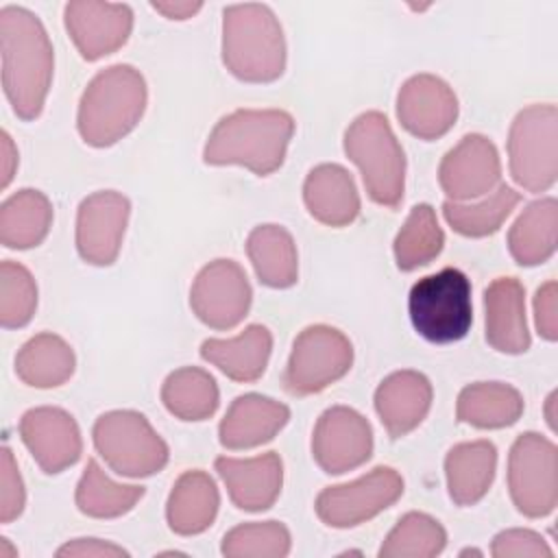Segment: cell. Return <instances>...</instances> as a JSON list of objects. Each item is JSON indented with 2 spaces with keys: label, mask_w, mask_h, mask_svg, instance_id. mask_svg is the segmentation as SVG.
Here are the masks:
<instances>
[{
  "label": "cell",
  "mask_w": 558,
  "mask_h": 558,
  "mask_svg": "<svg viewBox=\"0 0 558 558\" xmlns=\"http://www.w3.org/2000/svg\"><path fill=\"white\" fill-rule=\"evenodd\" d=\"M2 89L20 120L44 111L54 74V50L41 20L17 4L0 9Z\"/></svg>",
  "instance_id": "cell-1"
},
{
  "label": "cell",
  "mask_w": 558,
  "mask_h": 558,
  "mask_svg": "<svg viewBox=\"0 0 558 558\" xmlns=\"http://www.w3.org/2000/svg\"><path fill=\"white\" fill-rule=\"evenodd\" d=\"M294 135V118L283 109H238L211 129L203 161L207 166H242L257 177L281 168Z\"/></svg>",
  "instance_id": "cell-2"
},
{
  "label": "cell",
  "mask_w": 558,
  "mask_h": 558,
  "mask_svg": "<svg viewBox=\"0 0 558 558\" xmlns=\"http://www.w3.org/2000/svg\"><path fill=\"white\" fill-rule=\"evenodd\" d=\"M148 87L142 72L129 63L100 70L83 89L76 111L81 140L94 148H107L126 137L142 120Z\"/></svg>",
  "instance_id": "cell-3"
},
{
  "label": "cell",
  "mask_w": 558,
  "mask_h": 558,
  "mask_svg": "<svg viewBox=\"0 0 558 558\" xmlns=\"http://www.w3.org/2000/svg\"><path fill=\"white\" fill-rule=\"evenodd\" d=\"M222 63L244 83H272L283 74L286 37L270 7L259 2L225 7Z\"/></svg>",
  "instance_id": "cell-4"
},
{
  "label": "cell",
  "mask_w": 558,
  "mask_h": 558,
  "mask_svg": "<svg viewBox=\"0 0 558 558\" xmlns=\"http://www.w3.org/2000/svg\"><path fill=\"white\" fill-rule=\"evenodd\" d=\"M344 153L357 166L366 194L384 207H399L405 192V155L381 111L360 113L344 131Z\"/></svg>",
  "instance_id": "cell-5"
},
{
  "label": "cell",
  "mask_w": 558,
  "mask_h": 558,
  "mask_svg": "<svg viewBox=\"0 0 558 558\" xmlns=\"http://www.w3.org/2000/svg\"><path fill=\"white\" fill-rule=\"evenodd\" d=\"M414 331L434 344L462 340L473 323L471 281L458 268H442L421 277L408 294Z\"/></svg>",
  "instance_id": "cell-6"
},
{
  "label": "cell",
  "mask_w": 558,
  "mask_h": 558,
  "mask_svg": "<svg viewBox=\"0 0 558 558\" xmlns=\"http://www.w3.org/2000/svg\"><path fill=\"white\" fill-rule=\"evenodd\" d=\"M92 440L105 464L122 477H150L170 458L166 440L135 410H111L96 418Z\"/></svg>",
  "instance_id": "cell-7"
},
{
  "label": "cell",
  "mask_w": 558,
  "mask_h": 558,
  "mask_svg": "<svg viewBox=\"0 0 558 558\" xmlns=\"http://www.w3.org/2000/svg\"><path fill=\"white\" fill-rule=\"evenodd\" d=\"M508 168L525 192H547L558 179V109L551 102L523 107L508 131Z\"/></svg>",
  "instance_id": "cell-8"
},
{
  "label": "cell",
  "mask_w": 558,
  "mask_h": 558,
  "mask_svg": "<svg viewBox=\"0 0 558 558\" xmlns=\"http://www.w3.org/2000/svg\"><path fill=\"white\" fill-rule=\"evenodd\" d=\"M508 490L527 519H543L558 506V449L543 434L517 436L508 453Z\"/></svg>",
  "instance_id": "cell-9"
},
{
  "label": "cell",
  "mask_w": 558,
  "mask_h": 558,
  "mask_svg": "<svg viewBox=\"0 0 558 558\" xmlns=\"http://www.w3.org/2000/svg\"><path fill=\"white\" fill-rule=\"evenodd\" d=\"M353 364L351 340L331 325L305 327L292 344L283 388L294 397L323 392L342 379Z\"/></svg>",
  "instance_id": "cell-10"
},
{
  "label": "cell",
  "mask_w": 558,
  "mask_h": 558,
  "mask_svg": "<svg viewBox=\"0 0 558 558\" xmlns=\"http://www.w3.org/2000/svg\"><path fill=\"white\" fill-rule=\"evenodd\" d=\"M403 495V477L392 466H375L366 475L327 486L318 493L314 510L329 527H355L390 508Z\"/></svg>",
  "instance_id": "cell-11"
},
{
  "label": "cell",
  "mask_w": 558,
  "mask_h": 558,
  "mask_svg": "<svg viewBox=\"0 0 558 558\" xmlns=\"http://www.w3.org/2000/svg\"><path fill=\"white\" fill-rule=\"evenodd\" d=\"M253 301V290L242 266L233 259H214L198 270L190 288L194 316L216 331L238 327Z\"/></svg>",
  "instance_id": "cell-12"
},
{
  "label": "cell",
  "mask_w": 558,
  "mask_h": 558,
  "mask_svg": "<svg viewBox=\"0 0 558 558\" xmlns=\"http://www.w3.org/2000/svg\"><path fill=\"white\" fill-rule=\"evenodd\" d=\"M314 462L329 475H342L371 460L373 427L349 405L327 408L312 432Z\"/></svg>",
  "instance_id": "cell-13"
},
{
  "label": "cell",
  "mask_w": 558,
  "mask_h": 558,
  "mask_svg": "<svg viewBox=\"0 0 558 558\" xmlns=\"http://www.w3.org/2000/svg\"><path fill=\"white\" fill-rule=\"evenodd\" d=\"M131 216V201L116 190L85 196L76 209L74 242L81 259L92 266H111L122 248Z\"/></svg>",
  "instance_id": "cell-14"
},
{
  "label": "cell",
  "mask_w": 558,
  "mask_h": 558,
  "mask_svg": "<svg viewBox=\"0 0 558 558\" xmlns=\"http://www.w3.org/2000/svg\"><path fill=\"white\" fill-rule=\"evenodd\" d=\"M438 183L447 201L464 203L490 194L501 183L497 146L482 133L464 135L440 161Z\"/></svg>",
  "instance_id": "cell-15"
},
{
  "label": "cell",
  "mask_w": 558,
  "mask_h": 558,
  "mask_svg": "<svg viewBox=\"0 0 558 558\" xmlns=\"http://www.w3.org/2000/svg\"><path fill=\"white\" fill-rule=\"evenodd\" d=\"M68 37L85 61H98L122 48L133 31V11L120 2L72 0L63 7Z\"/></svg>",
  "instance_id": "cell-16"
},
{
  "label": "cell",
  "mask_w": 558,
  "mask_h": 558,
  "mask_svg": "<svg viewBox=\"0 0 558 558\" xmlns=\"http://www.w3.org/2000/svg\"><path fill=\"white\" fill-rule=\"evenodd\" d=\"M458 96L436 74L410 76L397 94L399 124L414 137L432 142L449 133L458 120Z\"/></svg>",
  "instance_id": "cell-17"
},
{
  "label": "cell",
  "mask_w": 558,
  "mask_h": 558,
  "mask_svg": "<svg viewBox=\"0 0 558 558\" xmlns=\"http://www.w3.org/2000/svg\"><path fill=\"white\" fill-rule=\"evenodd\" d=\"M20 438L37 466L48 475L76 464L83 453L78 423L70 412L54 405L26 410L20 418Z\"/></svg>",
  "instance_id": "cell-18"
},
{
  "label": "cell",
  "mask_w": 558,
  "mask_h": 558,
  "mask_svg": "<svg viewBox=\"0 0 558 558\" xmlns=\"http://www.w3.org/2000/svg\"><path fill=\"white\" fill-rule=\"evenodd\" d=\"M214 469L222 480L231 504L244 512L268 510L281 495L283 462L275 451L253 458L220 456L214 460Z\"/></svg>",
  "instance_id": "cell-19"
},
{
  "label": "cell",
  "mask_w": 558,
  "mask_h": 558,
  "mask_svg": "<svg viewBox=\"0 0 558 558\" xmlns=\"http://www.w3.org/2000/svg\"><path fill=\"white\" fill-rule=\"evenodd\" d=\"M290 421V408L272 397L248 392L231 401L218 425V440L229 451L255 449L272 440Z\"/></svg>",
  "instance_id": "cell-20"
},
{
  "label": "cell",
  "mask_w": 558,
  "mask_h": 558,
  "mask_svg": "<svg viewBox=\"0 0 558 558\" xmlns=\"http://www.w3.org/2000/svg\"><path fill=\"white\" fill-rule=\"evenodd\" d=\"M434 399L429 379L418 371H395L375 390V412L390 438H403L427 416Z\"/></svg>",
  "instance_id": "cell-21"
},
{
  "label": "cell",
  "mask_w": 558,
  "mask_h": 558,
  "mask_svg": "<svg viewBox=\"0 0 558 558\" xmlns=\"http://www.w3.org/2000/svg\"><path fill=\"white\" fill-rule=\"evenodd\" d=\"M486 342L508 355H521L532 338L525 320V290L517 277H497L484 290Z\"/></svg>",
  "instance_id": "cell-22"
},
{
  "label": "cell",
  "mask_w": 558,
  "mask_h": 558,
  "mask_svg": "<svg viewBox=\"0 0 558 558\" xmlns=\"http://www.w3.org/2000/svg\"><path fill=\"white\" fill-rule=\"evenodd\" d=\"M303 203L314 220L347 227L360 214V194L351 172L338 163L314 166L303 181Z\"/></svg>",
  "instance_id": "cell-23"
},
{
  "label": "cell",
  "mask_w": 558,
  "mask_h": 558,
  "mask_svg": "<svg viewBox=\"0 0 558 558\" xmlns=\"http://www.w3.org/2000/svg\"><path fill=\"white\" fill-rule=\"evenodd\" d=\"M272 353V333L264 325H248L233 338H207L201 357L233 381H257Z\"/></svg>",
  "instance_id": "cell-24"
},
{
  "label": "cell",
  "mask_w": 558,
  "mask_h": 558,
  "mask_svg": "<svg viewBox=\"0 0 558 558\" xmlns=\"http://www.w3.org/2000/svg\"><path fill=\"white\" fill-rule=\"evenodd\" d=\"M220 508V493L209 473L192 469L179 475L168 501L166 521L179 536H196L205 532Z\"/></svg>",
  "instance_id": "cell-25"
},
{
  "label": "cell",
  "mask_w": 558,
  "mask_h": 558,
  "mask_svg": "<svg viewBox=\"0 0 558 558\" xmlns=\"http://www.w3.org/2000/svg\"><path fill=\"white\" fill-rule=\"evenodd\" d=\"M497 471V447L490 440L453 445L445 456L447 493L456 506H475L490 490Z\"/></svg>",
  "instance_id": "cell-26"
},
{
  "label": "cell",
  "mask_w": 558,
  "mask_h": 558,
  "mask_svg": "<svg viewBox=\"0 0 558 558\" xmlns=\"http://www.w3.org/2000/svg\"><path fill=\"white\" fill-rule=\"evenodd\" d=\"M521 392L504 381H475L460 390L456 418L477 429H504L523 414Z\"/></svg>",
  "instance_id": "cell-27"
},
{
  "label": "cell",
  "mask_w": 558,
  "mask_h": 558,
  "mask_svg": "<svg viewBox=\"0 0 558 558\" xmlns=\"http://www.w3.org/2000/svg\"><path fill=\"white\" fill-rule=\"evenodd\" d=\"M558 201H532L508 231V251L519 266H541L556 253Z\"/></svg>",
  "instance_id": "cell-28"
},
{
  "label": "cell",
  "mask_w": 558,
  "mask_h": 558,
  "mask_svg": "<svg viewBox=\"0 0 558 558\" xmlns=\"http://www.w3.org/2000/svg\"><path fill=\"white\" fill-rule=\"evenodd\" d=\"M246 255L262 286L283 290L296 283V244L281 225H257L246 238Z\"/></svg>",
  "instance_id": "cell-29"
},
{
  "label": "cell",
  "mask_w": 558,
  "mask_h": 558,
  "mask_svg": "<svg viewBox=\"0 0 558 558\" xmlns=\"http://www.w3.org/2000/svg\"><path fill=\"white\" fill-rule=\"evenodd\" d=\"M74 349L52 331L28 338L15 355V375L31 388L63 386L74 375Z\"/></svg>",
  "instance_id": "cell-30"
},
{
  "label": "cell",
  "mask_w": 558,
  "mask_h": 558,
  "mask_svg": "<svg viewBox=\"0 0 558 558\" xmlns=\"http://www.w3.org/2000/svg\"><path fill=\"white\" fill-rule=\"evenodd\" d=\"M52 227V203L39 190L24 187L4 198L0 207V242L26 251L39 246Z\"/></svg>",
  "instance_id": "cell-31"
},
{
  "label": "cell",
  "mask_w": 558,
  "mask_h": 558,
  "mask_svg": "<svg viewBox=\"0 0 558 558\" xmlns=\"http://www.w3.org/2000/svg\"><path fill=\"white\" fill-rule=\"evenodd\" d=\"M161 403L181 421H205L218 410L220 390L207 371L183 366L163 379Z\"/></svg>",
  "instance_id": "cell-32"
},
{
  "label": "cell",
  "mask_w": 558,
  "mask_h": 558,
  "mask_svg": "<svg viewBox=\"0 0 558 558\" xmlns=\"http://www.w3.org/2000/svg\"><path fill=\"white\" fill-rule=\"evenodd\" d=\"M146 488L111 480L96 460H87L76 484V508L92 519H116L131 512L144 497Z\"/></svg>",
  "instance_id": "cell-33"
},
{
  "label": "cell",
  "mask_w": 558,
  "mask_h": 558,
  "mask_svg": "<svg viewBox=\"0 0 558 558\" xmlns=\"http://www.w3.org/2000/svg\"><path fill=\"white\" fill-rule=\"evenodd\" d=\"M519 203L521 194L514 187L499 183L490 194L475 203L445 201L442 216L456 233L464 238H486L499 231Z\"/></svg>",
  "instance_id": "cell-34"
},
{
  "label": "cell",
  "mask_w": 558,
  "mask_h": 558,
  "mask_svg": "<svg viewBox=\"0 0 558 558\" xmlns=\"http://www.w3.org/2000/svg\"><path fill=\"white\" fill-rule=\"evenodd\" d=\"M445 246V233L438 225L436 211L427 203H418L410 209L403 227L399 229L392 251L397 268L403 272L432 264Z\"/></svg>",
  "instance_id": "cell-35"
},
{
  "label": "cell",
  "mask_w": 558,
  "mask_h": 558,
  "mask_svg": "<svg viewBox=\"0 0 558 558\" xmlns=\"http://www.w3.org/2000/svg\"><path fill=\"white\" fill-rule=\"evenodd\" d=\"M447 545L445 527L425 512H405L379 547V558H434Z\"/></svg>",
  "instance_id": "cell-36"
},
{
  "label": "cell",
  "mask_w": 558,
  "mask_h": 558,
  "mask_svg": "<svg viewBox=\"0 0 558 558\" xmlns=\"http://www.w3.org/2000/svg\"><path fill=\"white\" fill-rule=\"evenodd\" d=\"M292 549L290 530L281 521H248L222 536L227 558H283Z\"/></svg>",
  "instance_id": "cell-37"
},
{
  "label": "cell",
  "mask_w": 558,
  "mask_h": 558,
  "mask_svg": "<svg viewBox=\"0 0 558 558\" xmlns=\"http://www.w3.org/2000/svg\"><path fill=\"white\" fill-rule=\"evenodd\" d=\"M37 310V283L26 266L4 259L0 264V323L4 329H20L31 323Z\"/></svg>",
  "instance_id": "cell-38"
},
{
  "label": "cell",
  "mask_w": 558,
  "mask_h": 558,
  "mask_svg": "<svg viewBox=\"0 0 558 558\" xmlns=\"http://www.w3.org/2000/svg\"><path fill=\"white\" fill-rule=\"evenodd\" d=\"M495 558H551L554 551L547 541L527 527H510L499 532L490 543Z\"/></svg>",
  "instance_id": "cell-39"
},
{
  "label": "cell",
  "mask_w": 558,
  "mask_h": 558,
  "mask_svg": "<svg viewBox=\"0 0 558 558\" xmlns=\"http://www.w3.org/2000/svg\"><path fill=\"white\" fill-rule=\"evenodd\" d=\"M26 504L24 482L9 447L0 451V523L15 521Z\"/></svg>",
  "instance_id": "cell-40"
},
{
  "label": "cell",
  "mask_w": 558,
  "mask_h": 558,
  "mask_svg": "<svg viewBox=\"0 0 558 558\" xmlns=\"http://www.w3.org/2000/svg\"><path fill=\"white\" fill-rule=\"evenodd\" d=\"M534 325L543 340H558V283L545 281L534 294Z\"/></svg>",
  "instance_id": "cell-41"
},
{
  "label": "cell",
  "mask_w": 558,
  "mask_h": 558,
  "mask_svg": "<svg viewBox=\"0 0 558 558\" xmlns=\"http://www.w3.org/2000/svg\"><path fill=\"white\" fill-rule=\"evenodd\" d=\"M59 558H126L129 551L102 538H72L57 549Z\"/></svg>",
  "instance_id": "cell-42"
},
{
  "label": "cell",
  "mask_w": 558,
  "mask_h": 558,
  "mask_svg": "<svg viewBox=\"0 0 558 558\" xmlns=\"http://www.w3.org/2000/svg\"><path fill=\"white\" fill-rule=\"evenodd\" d=\"M0 157H2L0 159V168H2L0 187L4 190L11 183V179L15 174V168H17V148H15V144H13V140L7 131H2V135H0Z\"/></svg>",
  "instance_id": "cell-43"
},
{
  "label": "cell",
  "mask_w": 558,
  "mask_h": 558,
  "mask_svg": "<svg viewBox=\"0 0 558 558\" xmlns=\"http://www.w3.org/2000/svg\"><path fill=\"white\" fill-rule=\"evenodd\" d=\"M150 7L168 20H190L192 15H196L203 9V2H190V0L172 2L170 0V2H150Z\"/></svg>",
  "instance_id": "cell-44"
},
{
  "label": "cell",
  "mask_w": 558,
  "mask_h": 558,
  "mask_svg": "<svg viewBox=\"0 0 558 558\" xmlns=\"http://www.w3.org/2000/svg\"><path fill=\"white\" fill-rule=\"evenodd\" d=\"M556 390L554 392H549V397H547V401H545V418H547V425H549V429L551 432H556V412H554V408H556Z\"/></svg>",
  "instance_id": "cell-45"
},
{
  "label": "cell",
  "mask_w": 558,
  "mask_h": 558,
  "mask_svg": "<svg viewBox=\"0 0 558 558\" xmlns=\"http://www.w3.org/2000/svg\"><path fill=\"white\" fill-rule=\"evenodd\" d=\"M0 558H17V549L9 545V538H0Z\"/></svg>",
  "instance_id": "cell-46"
},
{
  "label": "cell",
  "mask_w": 558,
  "mask_h": 558,
  "mask_svg": "<svg viewBox=\"0 0 558 558\" xmlns=\"http://www.w3.org/2000/svg\"><path fill=\"white\" fill-rule=\"evenodd\" d=\"M460 556H482V551L480 549H462Z\"/></svg>",
  "instance_id": "cell-47"
}]
</instances>
